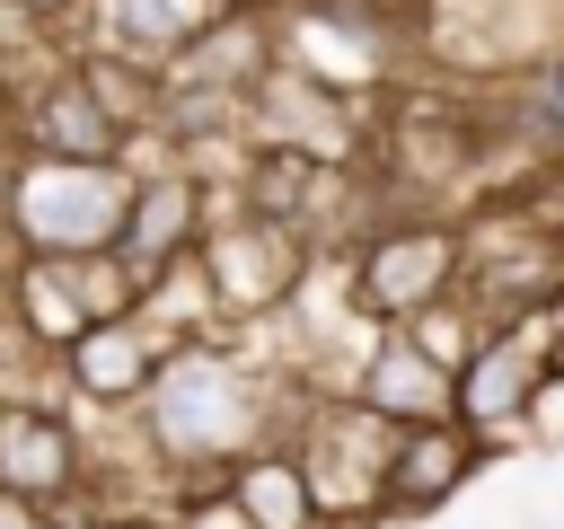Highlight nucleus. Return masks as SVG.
Here are the masks:
<instances>
[{
  "label": "nucleus",
  "mask_w": 564,
  "mask_h": 529,
  "mask_svg": "<svg viewBox=\"0 0 564 529\" xmlns=\"http://www.w3.org/2000/svg\"><path fill=\"white\" fill-rule=\"evenodd\" d=\"M344 397H361L379 423H397V432H423V423H458V379L405 335V326H388L370 353H361V370H352V388Z\"/></svg>",
  "instance_id": "nucleus-13"
},
{
  "label": "nucleus",
  "mask_w": 564,
  "mask_h": 529,
  "mask_svg": "<svg viewBox=\"0 0 564 529\" xmlns=\"http://www.w3.org/2000/svg\"><path fill=\"white\" fill-rule=\"evenodd\" d=\"M176 529H247V520H238V503H229V494H203V503H185V511H176Z\"/></svg>",
  "instance_id": "nucleus-18"
},
{
  "label": "nucleus",
  "mask_w": 564,
  "mask_h": 529,
  "mask_svg": "<svg viewBox=\"0 0 564 529\" xmlns=\"http://www.w3.org/2000/svg\"><path fill=\"white\" fill-rule=\"evenodd\" d=\"M414 44L449 71H546L564 53V0H423Z\"/></svg>",
  "instance_id": "nucleus-5"
},
{
  "label": "nucleus",
  "mask_w": 564,
  "mask_h": 529,
  "mask_svg": "<svg viewBox=\"0 0 564 529\" xmlns=\"http://www.w3.org/2000/svg\"><path fill=\"white\" fill-rule=\"evenodd\" d=\"M229 9L247 0H88V35L106 62H132V71H167L194 35H212Z\"/></svg>",
  "instance_id": "nucleus-15"
},
{
  "label": "nucleus",
  "mask_w": 564,
  "mask_h": 529,
  "mask_svg": "<svg viewBox=\"0 0 564 529\" xmlns=\"http://www.w3.org/2000/svg\"><path fill=\"white\" fill-rule=\"evenodd\" d=\"M9 229L18 256H115L132 168H79V159H18L9 176Z\"/></svg>",
  "instance_id": "nucleus-2"
},
{
  "label": "nucleus",
  "mask_w": 564,
  "mask_h": 529,
  "mask_svg": "<svg viewBox=\"0 0 564 529\" xmlns=\"http://www.w3.org/2000/svg\"><path fill=\"white\" fill-rule=\"evenodd\" d=\"M167 353H176V335L159 326V317H115V326H97V335H79L70 353H62V379L88 397V406H141L150 397V379L167 370Z\"/></svg>",
  "instance_id": "nucleus-14"
},
{
  "label": "nucleus",
  "mask_w": 564,
  "mask_h": 529,
  "mask_svg": "<svg viewBox=\"0 0 564 529\" xmlns=\"http://www.w3.org/2000/svg\"><path fill=\"white\" fill-rule=\"evenodd\" d=\"M538 123H546V132H564V71L546 79V97H538Z\"/></svg>",
  "instance_id": "nucleus-22"
},
{
  "label": "nucleus",
  "mask_w": 564,
  "mask_h": 529,
  "mask_svg": "<svg viewBox=\"0 0 564 529\" xmlns=\"http://www.w3.org/2000/svg\"><path fill=\"white\" fill-rule=\"evenodd\" d=\"M9 309L26 317V335L44 353H70L79 335L141 309V273L123 256H26L18 282H9Z\"/></svg>",
  "instance_id": "nucleus-6"
},
{
  "label": "nucleus",
  "mask_w": 564,
  "mask_h": 529,
  "mask_svg": "<svg viewBox=\"0 0 564 529\" xmlns=\"http://www.w3.org/2000/svg\"><path fill=\"white\" fill-rule=\"evenodd\" d=\"M291 450L317 485L326 520H388V458H397V423H379L361 397H308L291 423Z\"/></svg>",
  "instance_id": "nucleus-4"
},
{
  "label": "nucleus",
  "mask_w": 564,
  "mask_h": 529,
  "mask_svg": "<svg viewBox=\"0 0 564 529\" xmlns=\"http://www.w3.org/2000/svg\"><path fill=\"white\" fill-rule=\"evenodd\" d=\"M546 229H555V238H564V176H555V220H546Z\"/></svg>",
  "instance_id": "nucleus-23"
},
{
  "label": "nucleus",
  "mask_w": 564,
  "mask_h": 529,
  "mask_svg": "<svg viewBox=\"0 0 564 529\" xmlns=\"http://www.w3.org/2000/svg\"><path fill=\"white\" fill-rule=\"evenodd\" d=\"M141 423H150V450L167 476H194V485H220L229 467H247L256 450L291 441L282 414H273V388L229 353V344H176L167 370L150 379L141 397Z\"/></svg>",
  "instance_id": "nucleus-1"
},
{
  "label": "nucleus",
  "mask_w": 564,
  "mask_h": 529,
  "mask_svg": "<svg viewBox=\"0 0 564 529\" xmlns=\"http://www.w3.org/2000/svg\"><path fill=\"white\" fill-rule=\"evenodd\" d=\"M97 529H176V520H159V511H97Z\"/></svg>",
  "instance_id": "nucleus-21"
},
{
  "label": "nucleus",
  "mask_w": 564,
  "mask_h": 529,
  "mask_svg": "<svg viewBox=\"0 0 564 529\" xmlns=\"http://www.w3.org/2000/svg\"><path fill=\"white\" fill-rule=\"evenodd\" d=\"M247 141L256 150H291V159H317V168H352L361 159V115H352V88H326L317 71L300 62H273L247 97Z\"/></svg>",
  "instance_id": "nucleus-7"
},
{
  "label": "nucleus",
  "mask_w": 564,
  "mask_h": 529,
  "mask_svg": "<svg viewBox=\"0 0 564 529\" xmlns=\"http://www.w3.org/2000/svg\"><path fill=\"white\" fill-rule=\"evenodd\" d=\"M212 238V185L194 168H132V203H123V229H115V256L141 273V291L159 273H176L194 247Z\"/></svg>",
  "instance_id": "nucleus-10"
},
{
  "label": "nucleus",
  "mask_w": 564,
  "mask_h": 529,
  "mask_svg": "<svg viewBox=\"0 0 564 529\" xmlns=\"http://www.w3.org/2000/svg\"><path fill=\"white\" fill-rule=\"evenodd\" d=\"M18 229H9V185H0V300H9V282H18Z\"/></svg>",
  "instance_id": "nucleus-19"
},
{
  "label": "nucleus",
  "mask_w": 564,
  "mask_h": 529,
  "mask_svg": "<svg viewBox=\"0 0 564 529\" xmlns=\"http://www.w3.org/2000/svg\"><path fill=\"white\" fill-rule=\"evenodd\" d=\"M458 282H467V238L449 220H379L352 238V309L379 335L458 300Z\"/></svg>",
  "instance_id": "nucleus-3"
},
{
  "label": "nucleus",
  "mask_w": 564,
  "mask_h": 529,
  "mask_svg": "<svg viewBox=\"0 0 564 529\" xmlns=\"http://www.w3.org/2000/svg\"><path fill=\"white\" fill-rule=\"evenodd\" d=\"M0 529H53V511H35V503H9V494H0Z\"/></svg>",
  "instance_id": "nucleus-20"
},
{
  "label": "nucleus",
  "mask_w": 564,
  "mask_h": 529,
  "mask_svg": "<svg viewBox=\"0 0 564 529\" xmlns=\"http://www.w3.org/2000/svg\"><path fill=\"white\" fill-rule=\"evenodd\" d=\"M88 485V450L53 406H0V494L35 511H70Z\"/></svg>",
  "instance_id": "nucleus-12"
},
{
  "label": "nucleus",
  "mask_w": 564,
  "mask_h": 529,
  "mask_svg": "<svg viewBox=\"0 0 564 529\" xmlns=\"http://www.w3.org/2000/svg\"><path fill=\"white\" fill-rule=\"evenodd\" d=\"M485 441L467 423H423V432H397V458H388V520H423L441 511L467 476H476Z\"/></svg>",
  "instance_id": "nucleus-16"
},
{
  "label": "nucleus",
  "mask_w": 564,
  "mask_h": 529,
  "mask_svg": "<svg viewBox=\"0 0 564 529\" xmlns=\"http://www.w3.org/2000/svg\"><path fill=\"white\" fill-rule=\"evenodd\" d=\"M546 379H555V344H546V326H494V335L476 344V361L458 370V423L485 441V432L520 423L529 397H538Z\"/></svg>",
  "instance_id": "nucleus-11"
},
{
  "label": "nucleus",
  "mask_w": 564,
  "mask_h": 529,
  "mask_svg": "<svg viewBox=\"0 0 564 529\" xmlns=\"http://www.w3.org/2000/svg\"><path fill=\"white\" fill-rule=\"evenodd\" d=\"M0 123H9V141H18V159H79V168H123V123H115V106L97 97V79H88V62H70V71H53V79H35L26 97H9L0 106Z\"/></svg>",
  "instance_id": "nucleus-8"
},
{
  "label": "nucleus",
  "mask_w": 564,
  "mask_h": 529,
  "mask_svg": "<svg viewBox=\"0 0 564 529\" xmlns=\"http://www.w3.org/2000/svg\"><path fill=\"white\" fill-rule=\"evenodd\" d=\"M220 494L238 503V520H247V529H326L317 485H308V467H300V450H291V441H273V450H256L247 467H229V476H220Z\"/></svg>",
  "instance_id": "nucleus-17"
},
{
  "label": "nucleus",
  "mask_w": 564,
  "mask_h": 529,
  "mask_svg": "<svg viewBox=\"0 0 564 529\" xmlns=\"http://www.w3.org/2000/svg\"><path fill=\"white\" fill-rule=\"evenodd\" d=\"M308 264H317V247H308L300 229L264 220V212H238L229 229L203 238V282H212V309H220V317H264V309H282V300L308 282Z\"/></svg>",
  "instance_id": "nucleus-9"
}]
</instances>
